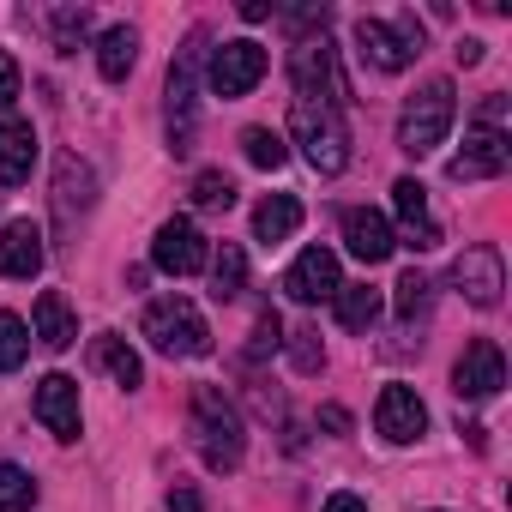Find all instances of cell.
<instances>
[{
	"instance_id": "cell-32",
	"label": "cell",
	"mask_w": 512,
	"mask_h": 512,
	"mask_svg": "<svg viewBox=\"0 0 512 512\" xmlns=\"http://www.w3.org/2000/svg\"><path fill=\"white\" fill-rule=\"evenodd\" d=\"M49 31H55V49L73 55L85 43V31H91V13L85 7H61V13H49Z\"/></svg>"
},
{
	"instance_id": "cell-25",
	"label": "cell",
	"mask_w": 512,
	"mask_h": 512,
	"mask_svg": "<svg viewBox=\"0 0 512 512\" xmlns=\"http://www.w3.org/2000/svg\"><path fill=\"white\" fill-rule=\"evenodd\" d=\"M205 266H211V296H217V302H235V296L247 290V253H241L235 241H223Z\"/></svg>"
},
{
	"instance_id": "cell-40",
	"label": "cell",
	"mask_w": 512,
	"mask_h": 512,
	"mask_svg": "<svg viewBox=\"0 0 512 512\" xmlns=\"http://www.w3.org/2000/svg\"><path fill=\"white\" fill-rule=\"evenodd\" d=\"M476 61H482V43H476V37H464V43H458V67H476Z\"/></svg>"
},
{
	"instance_id": "cell-34",
	"label": "cell",
	"mask_w": 512,
	"mask_h": 512,
	"mask_svg": "<svg viewBox=\"0 0 512 512\" xmlns=\"http://www.w3.org/2000/svg\"><path fill=\"white\" fill-rule=\"evenodd\" d=\"M278 344H284V320H278V308H260V320H253V356H266Z\"/></svg>"
},
{
	"instance_id": "cell-39",
	"label": "cell",
	"mask_w": 512,
	"mask_h": 512,
	"mask_svg": "<svg viewBox=\"0 0 512 512\" xmlns=\"http://www.w3.org/2000/svg\"><path fill=\"white\" fill-rule=\"evenodd\" d=\"M326 512H368V500H356V494H332Z\"/></svg>"
},
{
	"instance_id": "cell-26",
	"label": "cell",
	"mask_w": 512,
	"mask_h": 512,
	"mask_svg": "<svg viewBox=\"0 0 512 512\" xmlns=\"http://www.w3.org/2000/svg\"><path fill=\"white\" fill-rule=\"evenodd\" d=\"M332 302H338V320H344L350 332H368V326L380 320V290H368V284H344Z\"/></svg>"
},
{
	"instance_id": "cell-36",
	"label": "cell",
	"mask_w": 512,
	"mask_h": 512,
	"mask_svg": "<svg viewBox=\"0 0 512 512\" xmlns=\"http://www.w3.org/2000/svg\"><path fill=\"white\" fill-rule=\"evenodd\" d=\"M169 512H205L199 488H175V494H169Z\"/></svg>"
},
{
	"instance_id": "cell-5",
	"label": "cell",
	"mask_w": 512,
	"mask_h": 512,
	"mask_svg": "<svg viewBox=\"0 0 512 512\" xmlns=\"http://www.w3.org/2000/svg\"><path fill=\"white\" fill-rule=\"evenodd\" d=\"M199 55H205V31H193L187 49H181L175 67H169V151H175V157H187V151H193V133H199V97H193V85H199Z\"/></svg>"
},
{
	"instance_id": "cell-21",
	"label": "cell",
	"mask_w": 512,
	"mask_h": 512,
	"mask_svg": "<svg viewBox=\"0 0 512 512\" xmlns=\"http://www.w3.org/2000/svg\"><path fill=\"white\" fill-rule=\"evenodd\" d=\"M296 229H302V199H290V193L260 199V211H253V241L260 247H284Z\"/></svg>"
},
{
	"instance_id": "cell-7",
	"label": "cell",
	"mask_w": 512,
	"mask_h": 512,
	"mask_svg": "<svg viewBox=\"0 0 512 512\" xmlns=\"http://www.w3.org/2000/svg\"><path fill=\"white\" fill-rule=\"evenodd\" d=\"M356 49H362V61L368 67H380V73H404L416 55H422V25L404 13L398 25H386V19H356Z\"/></svg>"
},
{
	"instance_id": "cell-14",
	"label": "cell",
	"mask_w": 512,
	"mask_h": 512,
	"mask_svg": "<svg viewBox=\"0 0 512 512\" xmlns=\"http://www.w3.org/2000/svg\"><path fill=\"white\" fill-rule=\"evenodd\" d=\"M37 422L55 434V440H79V380L73 374H43L37 380Z\"/></svg>"
},
{
	"instance_id": "cell-13",
	"label": "cell",
	"mask_w": 512,
	"mask_h": 512,
	"mask_svg": "<svg viewBox=\"0 0 512 512\" xmlns=\"http://www.w3.org/2000/svg\"><path fill=\"white\" fill-rule=\"evenodd\" d=\"M500 386H506V356H500V344L476 338V344L458 356V368H452V392L470 398V404H482V398H494Z\"/></svg>"
},
{
	"instance_id": "cell-28",
	"label": "cell",
	"mask_w": 512,
	"mask_h": 512,
	"mask_svg": "<svg viewBox=\"0 0 512 512\" xmlns=\"http://www.w3.org/2000/svg\"><path fill=\"white\" fill-rule=\"evenodd\" d=\"M37 506V476L25 464H0V512H31Z\"/></svg>"
},
{
	"instance_id": "cell-17",
	"label": "cell",
	"mask_w": 512,
	"mask_h": 512,
	"mask_svg": "<svg viewBox=\"0 0 512 512\" xmlns=\"http://www.w3.org/2000/svg\"><path fill=\"white\" fill-rule=\"evenodd\" d=\"M344 247L356 253L362 266H380V260H392V247H398V235H392V223H386L380 211L356 205V211H344Z\"/></svg>"
},
{
	"instance_id": "cell-3",
	"label": "cell",
	"mask_w": 512,
	"mask_h": 512,
	"mask_svg": "<svg viewBox=\"0 0 512 512\" xmlns=\"http://www.w3.org/2000/svg\"><path fill=\"white\" fill-rule=\"evenodd\" d=\"M290 133H296L302 157H308L320 175H338V169L350 163V127H344V115H338L332 103H308V97H296V109H290Z\"/></svg>"
},
{
	"instance_id": "cell-12",
	"label": "cell",
	"mask_w": 512,
	"mask_h": 512,
	"mask_svg": "<svg viewBox=\"0 0 512 512\" xmlns=\"http://www.w3.org/2000/svg\"><path fill=\"white\" fill-rule=\"evenodd\" d=\"M284 290H290L302 308L332 302V296L344 290V278H338V253H332V247H302V253H296V266L284 272Z\"/></svg>"
},
{
	"instance_id": "cell-4",
	"label": "cell",
	"mask_w": 512,
	"mask_h": 512,
	"mask_svg": "<svg viewBox=\"0 0 512 512\" xmlns=\"http://www.w3.org/2000/svg\"><path fill=\"white\" fill-rule=\"evenodd\" d=\"M145 338L163 356H211V326L187 296H163L145 308Z\"/></svg>"
},
{
	"instance_id": "cell-35",
	"label": "cell",
	"mask_w": 512,
	"mask_h": 512,
	"mask_svg": "<svg viewBox=\"0 0 512 512\" xmlns=\"http://www.w3.org/2000/svg\"><path fill=\"white\" fill-rule=\"evenodd\" d=\"M13 103H19V61L0 49V115H7Z\"/></svg>"
},
{
	"instance_id": "cell-10",
	"label": "cell",
	"mask_w": 512,
	"mask_h": 512,
	"mask_svg": "<svg viewBox=\"0 0 512 512\" xmlns=\"http://www.w3.org/2000/svg\"><path fill=\"white\" fill-rule=\"evenodd\" d=\"M452 284L464 290L470 308H500V290H506V266H500V247H464L452 260Z\"/></svg>"
},
{
	"instance_id": "cell-11",
	"label": "cell",
	"mask_w": 512,
	"mask_h": 512,
	"mask_svg": "<svg viewBox=\"0 0 512 512\" xmlns=\"http://www.w3.org/2000/svg\"><path fill=\"white\" fill-rule=\"evenodd\" d=\"M506 163H512V139L500 127H470L464 151L446 163V175L452 181H494V175H506Z\"/></svg>"
},
{
	"instance_id": "cell-37",
	"label": "cell",
	"mask_w": 512,
	"mask_h": 512,
	"mask_svg": "<svg viewBox=\"0 0 512 512\" xmlns=\"http://www.w3.org/2000/svg\"><path fill=\"white\" fill-rule=\"evenodd\" d=\"M241 19L247 25H266L272 19V0H241Z\"/></svg>"
},
{
	"instance_id": "cell-27",
	"label": "cell",
	"mask_w": 512,
	"mask_h": 512,
	"mask_svg": "<svg viewBox=\"0 0 512 512\" xmlns=\"http://www.w3.org/2000/svg\"><path fill=\"white\" fill-rule=\"evenodd\" d=\"M241 151H247L253 169H284V163H290V145H284V133H272V127H247V133H241Z\"/></svg>"
},
{
	"instance_id": "cell-1",
	"label": "cell",
	"mask_w": 512,
	"mask_h": 512,
	"mask_svg": "<svg viewBox=\"0 0 512 512\" xmlns=\"http://www.w3.org/2000/svg\"><path fill=\"white\" fill-rule=\"evenodd\" d=\"M193 434H199V458H205L211 470H235L241 452H247L241 410H235L217 386H199V392H193Z\"/></svg>"
},
{
	"instance_id": "cell-38",
	"label": "cell",
	"mask_w": 512,
	"mask_h": 512,
	"mask_svg": "<svg viewBox=\"0 0 512 512\" xmlns=\"http://www.w3.org/2000/svg\"><path fill=\"white\" fill-rule=\"evenodd\" d=\"M320 422H326L332 434H350V410H338V404H326V410H320Z\"/></svg>"
},
{
	"instance_id": "cell-23",
	"label": "cell",
	"mask_w": 512,
	"mask_h": 512,
	"mask_svg": "<svg viewBox=\"0 0 512 512\" xmlns=\"http://www.w3.org/2000/svg\"><path fill=\"white\" fill-rule=\"evenodd\" d=\"M91 362L103 368V374H115V386H145V368H139V356L127 350V338H115V332H103V338H91Z\"/></svg>"
},
{
	"instance_id": "cell-29",
	"label": "cell",
	"mask_w": 512,
	"mask_h": 512,
	"mask_svg": "<svg viewBox=\"0 0 512 512\" xmlns=\"http://www.w3.org/2000/svg\"><path fill=\"white\" fill-rule=\"evenodd\" d=\"M25 356H31V326H25L19 314H7V308H0V374L25 368Z\"/></svg>"
},
{
	"instance_id": "cell-19",
	"label": "cell",
	"mask_w": 512,
	"mask_h": 512,
	"mask_svg": "<svg viewBox=\"0 0 512 512\" xmlns=\"http://www.w3.org/2000/svg\"><path fill=\"white\" fill-rule=\"evenodd\" d=\"M37 169V127L31 121H0V187H19Z\"/></svg>"
},
{
	"instance_id": "cell-6",
	"label": "cell",
	"mask_w": 512,
	"mask_h": 512,
	"mask_svg": "<svg viewBox=\"0 0 512 512\" xmlns=\"http://www.w3.org/2000/svg\"><path fill=\"white\" fill-rule=\"evenodd\" d=\"M290 79H296V97H308V103H332L338 109L350 97V85L338 73V49L326 37H302L290 49Z\"/></svg>"
},
{
	"instance_id": "cell-30",
	"label": "cell",
	"mask_w": 512,
	"mask_h": 512,
	"mask_svg": "<svg viewBox=\"0 0 512 512\" xmlns=\"http://www.w3.org/2000/svg\"><path fill=\"white\" fill-rule=\"evenodd\" d=\"M193 205H199V211H229V205H235V181H229L223 169H199V175H193Z\"/></svg>"
},
{
	"instance_id": "cell-2",
	"label": "cell",
	"mask_w": 512,
	"mask_h": 512,
	"mask_svg": "<svg viewBox=\"0 0 512 512\" xmlns=\"http://www.w3.org/2000/svg\"><path fill=\"white\" fill-rule=\"evenodd\" d=\"M452 115H458V91H452V79H428V85L404 103V115H398V151L428 157V151L452 133Z\"/></svg>"
},
{
	"instance_id": "cell-33",
	"label": "cell",
	"mask_w": 512,
	"mask_h": 512,
	"mask_svg": "<svg viewBox=\"0 0 512 512\" xmlns=\"http://www.w3.org/2000/svg\"><path fill=\"white\" fill-rule=\"evenodd\" d=\"M284 344H290V362H296L302 374H320V368H326V350H320V332H308V326H302V332H290Z\"/></svg>"
},
{
	"instance_id": "cell-20",
	"label": "cell",
	"mask_w": 512,
	"mask_h": 512,
	"mask_svg": "<svg viewBox=\"0 0 512 512\" xmlns=\"http://www.w3.org/2000/svg\"><path fill=\"white\" fill-rule=\"evenodd\" d=\"M31 338H37V344H49V350H73V344H79V320H73V308H67V296H61V290H43V296H37Z\"/></svg>"
},
{
	"instance_id": "cell-22",
	"label": "cell",
	"mask_w": 512,
	"mask_h": 512,
	"mask_svg": "<svg viewBox=\"0 0 512 512\" xmlns=\"http://www.w3.org/2000/svg\"><path fill=\"white\" fill-rule=\"evenodd\" d=\"M133 61H139V31H133V25H109L103 43H97V73H103L109 85H121V79L133 73Z\"/></svg>"
},
{
	"instance_id": "cell-16",
	"label": "cell",
	"mask_w": 512,
	"mask_h": 512,
	"mask_svg": "<svg viewBox=\"0 0 512 512\" xmlns=\"http://www.w3.org/2000/svg\"><path fill=\"white\" fill-rule=\"evenodd\" d=\"M43 260H49V247H43V229L31 217H13L0 229V278H37Z\"/></svg>"
},
{
	"instance_id": "cell-9",
	"label": "cell",
	"mask_w": 512,
	"mask_h": 512,
	"mask_svg": "<svg viewBox=\"0 0 512 512\" xmlns=\"http://www.w3.org/2000/svg\"><path fill=\"white\" fill-rule=\"evenodd\" d=\"M260 79H266V49L253 37H235V43L211 49V91L217 97H247Z\"/></svg>"
},
{
	"instance_id": "cell-31",
	"label": "cell",
	"mask_w": 512,
	"mask_h": 512,
	"mask_svg": "<svg viewBox=\"0 0 512 512\" xmlns=\"http://www.w3.org/2000/svg\"><path fill=\"white\" fill-rule=\"evenodd\" d=\"M428 308H434V278L404 272V278H398V320H422Z\"/></svg>"
},
{
	"instance_id": "cell-15",
	"label": "cell",
	"mask_w": 512,
	"mask_h": 512,
	"mask_svg": "<svg viewBox=\"0 0 512 512\" xmlns=\"http://www.w3.org/2000/svg\"><path fill=\"white\" fill-rule=\"evenodd\" d=\"M374 428H380L392 446L422 440V428H428V404L416 398V386H386L380 404H374Z\"/></svg>"
},
{
	"instance_id": "cell-8",
	"label": "cell",
	"mask_w": 512,
	"mask_h": 512,
	"mask_svg": "<svg viewBox=\"0 0 512 512\" xmlns=\"http://www.w3.org/2000/svg\"><path fill=\"white\" fill-rule=\"evenodd\" d=\"M205 260H211V247H205L193 217H169L151 241V266L169 272V278H193V272H205Z\"/></svg>"
},
{
	"instance_id": "cell-24",
	"label": "cell",
	"mask_w": 512,
	"mask_h": 512,
	"mask_svg": "<svg viewBox=\"0 0 512 512\" xmlns=\"http://www.w3.org/2000/svg\"><path fill=\"white\" fill-rule=\"evenodd\" d=\"M73 199H79V211H91L97 175H91L79 157H61V163H55V205H61V217H73Z\"/></svg>"
},
{
	"instance_id": "cell-18",
	"label": "cell",
	"mask_w": 512,
	"mask_h": 512,
	"mask_svg": "<svg viewBox=\"0 0 512 512\" xmlns=\"http://www.w3.org/2000/svg\"><path fill=\"white\" fill-rule=\"evenodd\" d=\"M392 205H398V223H404V235H410L416 253L440 247V223H434V211H428V187H422L416 175H404V181L392 187Z\"/></svg>"
}]
</instances>
